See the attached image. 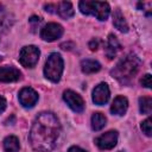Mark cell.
Returning <instances> with one entry per match:
<instances>
[{"mask_svg": "<svg viewBox=\"0 0 152 152\" xmlns=\"http://www.w3.org/2000/svg\"><path fill=\"white\" fill-rule=\"evenodd\" d=\"M113 25L121 32H127L128 31V25L124 18V15L121 14L120 10H115L113 13Z\"/></svg>", "mask_w": 152, "mask_h": 152, "instance_id": "obj_16", "label": "cell"}, {"mask_svg": "<svg viewBox=\"0 0 152 152\" xmlns=\"http://www.w3.org/2000/svg\"><path fill=\"white\" fill-rule=\"evenodd\" d=\"M118 142V132L116 131H108L95 139V144L101 150H110Z\"/></svg>", "mask_w": 152, "mask_h": 152, "instance_id": "obj_8", "label": "cell"}, {"mask_svg": "<svg viewBox=\"0 0 152 152\" xmlns=\"http://www.w3.org/2000/svg\"><path fill=\"white\" fill-rule=\"evenodd\" d=\"M68 152H87V151H84L83 148H81V147H78V146H71V147L68 150Z\"/></svg>", "mask_w": 152, "mask_h": 152, "instance_id": "obj_24", "label": "cell"}, {"mask_svg": "<svg viewBox=\"0 0 152 152\" xmlns=\"http://www.w3.org/2000/svg\"><path fill=\"white\" fill-rule=\"evenodd\" d=\"M63 34V27L57 23H49L40 31V38L46 42H53L61 38Z\"/></svg>", "mask_w": 152, "mask_h": 152, "instance_id": "obj_7", "label": "cell"}, {"mask_svg": "<svg viewBox=\"0 0 152 152\" xmlns=\"http://www.w3.org/2000/svg\"><path fill=\"white\" fill-rule=\"evenodd\" d=\"M4 148L6 152H18L20 148L19 139L14 135H8L4 140Z\"/></svg>", "mask_w": 152, "mask_h": 152, "instance_id": "obj_17", "label": "cell"}, {"mask_svg": "<svg viewBox=\"0 0 152 152\" xmlns=\"http://www.w3.org/2000/svg\"><path fill=\"white\" fill-rule=\"evenodd\" d=\"M107 122L106 116L102 113H94L91 116V128L94 131H100L104 127Z\"/></svg>", "mask_w": 152, "mask_h": 152, "instance_id": "obj_18", "label": "cell"}, {"mask_svg": "<svg viewBox=\"0 0 152 152\" xmlns=\"http://www.w3.org/2000/svg\"><path fill=\"white\" fill-rule=\"evenodd\" d=\"M56 12L63 18V19H69L74 15V7L71 2L69 1H62L56 6Z\"/></svg>", "mask_w": 152, "mask_h": 152, "instance_id": "obj_14", "label": "cell"}, {"mask_svg": "<svg viewBox=\"0 0 152 152\" xmlns=\"http://www.w3.org/2000/svg\"><path fill=\"white\" fill-rule=\"evenodd\" d=\"M140 83H141V86L142 87H145V88H151V75L150 74H146V75H144L142 76V78H141V81H140Z\"/></svg>", "mask_w": 152, "mask_h": 152, "instance_id": "obj_21", "label": "cell"}, {"mask_svg": "<svg viewBox=\"0 0 152 152\" xmlns=\"http://www.w3.org/2000/svg\"><path fill=\"white\" fill-rule=\"evenodd\" d=\"M109 96H110V91H109L107 83H104V82L97 84L93 90V101L95 104L102 106V104L107 103L109 100Z\"/></svg>", "mask_w": 152, "mask_h": 152, "instance_id": "obj_10", "label": "cell"}, {"mask_svg": "<svg viewBox=\"0 0 152 152\" xmlns=\"http://www.w3.org/2000/svg\"><path fill=\"white\" fill-rule=\"evenodd\" d=\"M81 69L84 74H94L101 69V64L95 59H83L81 63Z\"/></svg>", "mask_w": 152, "mask_h": 152, "instance_id": "obj_15", "label": "cell"}, {"mask_svg": "<svg viewBox=\"0 0 152 152\" xmlns=\"http://www.w3.org/2000/svg\"><path fill=\"white\" fill-rule=\"evenodd\" d=\"M63 69H64V62L62 56L57 52H52L46 59V63L44 66V75L51 82L57 83L61 80Z\"/></svg>", "mask_w": 152, "mask_h": 152, "instance_id": "obj_4", "label": "cell"}, {"mask_svg": "<svg viewBox=\"0 0 152 152\" xmlns=\"http://www.w3.org/2000/svg\"><path fill=\"white\" fill-rule=\"evenodd\" d=\"M40 51L34 45H26L20 50L19 62L25 68H33L39 59Z\"/></svg>", "mask_w": 152, "mask_h": 152, "instance_id": "obj_5", "label": "cell"}, {"mask_svg": "<svg viewBox=\"0 0 152 152\" xmlns=\"http://www.w3.org/2000/svg\"><path fill=\"white\" fill-rule=\"evenodd\" d=\"M19 101L23 107L32 108L38 101V94L34 89L30 87H25L19 91Z\"/></svg>", "mask_w": 152, "mask_h": 152, "instance_id": "obj_9", "label": "cell"}, {"mask_svg": "<svg viewBox=\"0 0 152 152\" xmlns=\"http://www.w3.org/2000/svg\"><path fill=\"white\" fill-rule=\"evenodd\" d=\"M61 133V124L57 116L51 112H43L38 114L32 124L30 131V144L34 151L48 152L51 151Z\"/></svg>", "mask_w": 152, "mask_h": 152, "instance_id": "obj_1", "label": "cell"}, {"mask_svg": "<svg viewBox=\"0 0 152 152\" xmlns=\"http://www.w3.org/2000/svg\"><path fill=\"white\" fill-rule=\"evenodd\" d=\"M99 43H100V40H99L97 38L90 40V43H89V48H90V50H93V51L96 50V49L99 48Z\"/></svg>", "mask_w": 152, "mask_h": 152, "instance_id": "obj_22", "label": "cell"}, {"mask_svg": "<svg viewBox=\"0 0 152 152\" xmlns=\"http://www.w3.org/2000/svg\"><path fill=\"white\" fill-rule=\"evenodd\" d=\"M119 152H124V151H119Z\"/></svg>", "mask_w": 152, "mask_h": 152, "instance_id": "obj_25", "label": "cell"}, {"mask_svg": "<svg viewBox=\"0 0 152 152\" xmlns=\"http://www.w3.org/2000/svg\"><path fill=\"white\" fill-rule=\"evenodd\" d=\"M140 63L141 61L135 55H127L115 65V68L112 70V75L122 84L129 83L138 72Z\"/></svg>", "mask_w": 152, "mask_h": 152, "instance_id": "obj_2", "label": "cell"}, {"mask_svg": "<svg viewBox=\"0 0 152 152\" xmlns=\"http://www.w3.org/2000/svg\"><path fill=\"white\" fill-rule=\"evenodd\" d=\"M6 100L2 97V96H0V114L6 109Z\"/></svg>", "mask_w": 152, "mask_h": 152, "instance_id": "obj_23", "label": "cell"}, {"mask_svg": "<svg viewBox=\"0 0 152 152\" xmlns=\"http://www.w3.org/2000/svg\"><path fill=\"white\" fill-rule=\"evenodd\" d=\"M128 108V101L125 96H116L110 106V112L115 115H124Z\"/></svg>", "mask_w": 152, "mask_h": 152, "instance_id": "obj_12", "label": "cell"}, {"mask_svg": "<svg viewBox=\"0 0 152 152\" xmlns=\"http://www.w3.org/2000/svg\"><path fill=\"white\" fill-rule=\"evenodd\" d=\"M21 72L14 66L0 68V82H15L20 78Z\"/></svg>", "mask_w": 152, "mask_h": 152, "instance_id": "obj_11", "label": "cell"}, {"mask_svg": "<svg viewBox=\"0 0 152 152\" xmlns=\"http://www.w3.org/2000/svg\"><path fill=\"white\" fill-rule=\"evenodd\" d=\"M63 100L65 101V103L69 106V108H71L74 112L76 113H81L84 109V101L82 99L81 95H78L77 93H75L74 90H65L63 93Z\"/></svg>", "mask_w": 152, "mask_h": 152, "instance_id": "obj_6", "label": "cell"}, {"mask_svg": "<svg viewBox=\"0 0 152 152\" xmlns=\"http://www.w3.org/2000/svg\"><path fill=\"white\" fill-rule=\"evenodd\" d=\"M0 61H1V57H0Z\"/></svg>", "mask_w": 152, "mask_h": 152, "instance_id": "obj_26", "label": "cell"}, {"mask_svg": "<svg viewBox=\"0 0 152 152\" xmlns=\"http://www.w3.org/2000/svg\"><path fill=\"white\" fill-rule=\"evenodd\" d=\"M139 109L142 114L150 115L152 112V99L150 96H142L139 99Z\"/></svg>", "mask_w": 152, "mask_h": 152, "instance_id": "obj_19", "label": "cell"}, {"mask_svg": "<svg viewBox=\"0 0 152 152\" xmlns=\"http://www.w3.org/2000/svg\"><path fill=\"white\" fill-rule=\"evenodd\" d=\"M120 43L118 42L116 37L114 34H109L108 36V42H107V46H106V55L109 59H113L116 56V52L120 50Z\"/></svg>", "mask_w": 152, "mask_h": 152, "instance_id": "obj_13", "label": "cell"}, {"mask_svg": "<svg viewBox=\"0 0 152 152\" xmlns=\"http://www.w3.org/2000/svg\"><path fill=\"white\" fill-rule=\"evenodd\" d=\"M78 7H80L81 13H83V14H93L101 21L107 20V18L109 15V12H110L109 4L104 2V1L83 0V1H80Z\"/></svg>", "mask_w": 152, "mask_h": 152, "instance_id": "obj_3", "label": "cell"}, {"mask_svg": "<svg viewBox=\"0 0 152 152\" xmlns=\"http://www.w3.org/2000/svg\"><path fill=\"white\" fill-rule=\"evenodd\" d=\"M140 127H141L142 132H144L147 137H151V135H152V128H151V127H152V121H151L150 118H147L146 120H144V121L141 122Z\"/></svg>", "mask_w": 152, "mask_h": 152, "instance_id": "obj_20", "label": "cell"}]
</instances>
